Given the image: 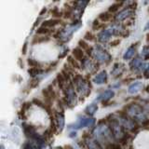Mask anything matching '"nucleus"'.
Listing matches in <instances>:
<instances>
[{
	"mask_svg": "<svg viewBox=\"0 0 149 149\" xmlns=\"http://www.w3.org/2000/svg\"><path fill=\"white\" fill-rule=\"evenodd\" d=\"M93 54H94L95 59L100 63H108L111 60V56L100 47H98V49L93 51Z\"/></svg>",
	"mask_w": 149,
	"mask_h": 149,
	"instance_id": "1",
	"label": "nucleus"
},
{
	"mask_svg": "<svg viewBox=\"0 0 149 149\" xmlns=\"http://www.w3.org/2000/svg\"><path fill=\"white\" fill-rule=\"evenodd\" d=\"M74 82L76 84L77 90L78 92H80V93L86 92V94H88V92H91V91H88V87L87 85L86 81L84 80L80 76H77L76 78L74 79Z\"/></svg>",
	"mask_w": 149,
	"mask_h": 149,
	"instance_id": "2",
	"label": "nucleus"
},
{
	"mask_svg": "<svg viewBox=\"0 0 149 149\" xmlns=\"http://www.w3.org/2000/svg\"><path fill=\"white\" fill-rule=\"evenodd\" d=\"M76 99H77L76 92H74L72 86H69L66 88V104H74L76 102Z\"/></svg>",
	"mask_w": 149,
	"mask_h": 149,
	"instance_id": "3",
	"label": "nucleus"
},
{
	"mask_svg": "<svg viewBox=\"0 0 149 149\" xmlns=\"http://www.w3.org/2000/svg\"><path fill=\"white\" fill-rule=\"evenodd\" d=\"M111 35H115L114 34V30L113 28H109V29L106 30H102L99 35H98V39H99L101 42H106L110 38Z\"/></svg>",
	"mask_w": 149,
	"mask_h": 149,
	"instance_id": "4",
	"label": "nucleus"
},
{
	"mask_svg": "<svg viewBox=\"0 0 149 149\" xmlns=\"http://www.w3.org/2000/svg\"><path fill=\"white\" fill-rule=\"evenodd\" d=\"M94 119L93 118H83L81 119H79L77 123V128H83L86 127V126H91L94 124Z\"/></svg>",
	"mask_w": 149,
	"mask_h": 149,
	"instance_id": "5",
	"label": "nucleus"
},
{
	"mask_svg": "<svg viewBox=\"0 0 149 149\" xmlns=\"http://www.w3.org/2000/svg\"><path fill=\"white\" fill-rule=\"evenodd\" d=\"M142 88H143L142 82L137 81V82L132 84V85L129 87L128 91H129V93H130V94H135V93H137V92H139L140 91H141Z\"/></svg>",
	"mask_w": 149,
	"mask_h": 149,
	"instance_id": "6",
	"label": "nucleus"
},
{
	"mask_svg": "<svg viewBox=\"0 0 149 149\" xmlns=\"http://www.w3.org/2000/svg\"><path fill=\"white\" fill-rule=\"evenodd\" d=\"M43 95L46 97L47 102H51L55 97V93L53 91V90H51L50 87H48L43 90Z\"/></svg>",
	"mask_w": 149,
	"mask_h": 149,
	"instance_id": "7",
	"label": "nucleus"
},
{
	"mask_svg": "<svg viewBox=\"0 0 149 149\" xmlns=\"http://www.w3.org/2000/svg\"><path fill=\"white\" fill-rule=\"evenodd\" d=\"M107 81V74L105 71H102L98 74L94 78V82L96 84H104Z\"/></svg>",
	"mask_w": 149,
	"mask_h": 149,
	"instance_id": "8",
	"label": "nucleus"
},
{
	"mask_svg": "<svg viewBox=\"0 0 149 149\" xmlns=\"http://www.w3.org/2000/svg\"><path fill=\"white\" fill-rule=\"evenodd\" d=\"M86 144L88 149H102L100 143H98L97 141H95V140L93 139H90L88 138L86 140Z\"/></svg>",
	"mask_w": 149,
	"mask_h": 149,
	"instance_id": "9",
	"label": "nucleus"
},
{
	"mask_svg": "<svg viewBox=\"0 0 149 149\" xmlns=\"http://www.w3.org/2000/svg\"><path fill=\"white\" fill-rule=\"evenodd\" d=\"M130 14H132V11L130 9H124V10L120 11L118 15L116 16V21H123L125 19H127Z\"/></svg>",
	"mask_w": 149,
	"mask_h": 149,
	"instance_id": "10",
	"label": "nucleus"
},
{
	"mask_svg": "<svg viewBox=\"0 0 149 149\" xmlns=\"http://www.w3.org/2000/svg\"><path fill=\"white\" fill-rule=\"evenodd\" d=\"M73 56L77 61H82L85 59L84 58V50L80 48H76L73 50Z\"/></svg>",
	"mask_w": 149,
	"mask_h": 149,
	"instance_id": "11",
	"label": "nucleus"
},
{
	"mask_svg": "<svg viewBox=\"0 0 149 149\" xmlns=\"http://www.w3.org/2000/svg\"><path fill=\"white\" fill-rule=\"evenodd\" d=\"M59 23H61V21L58 20V19H51V20L46 21L43 22V27H47V28H50V27H54L56 25H58Z\"/></svg>",
	"mask_w": 149,
	"mask_h": 149,
	"instance_id": "12",
	"label": "nucleus"
},
{
	"mask_svg": "<svg viewBox=\"0 0 149 149\" xmlns=\"http://www.w3.org/2000/svg\"><path fill=\"white\" fill-rule=\"evenodd\" d=\"M114 96V91H104V93H102V95H100V98H99V100H102V101H104L106 102V101H108L109 99H111L112 97Z\"/></svg>",
	"mask_w": 149,
	"mask_h": 149,
	"instance_id": "13",
	"label": "nucleus"
},
{
	"mask_svg": "<svg viewBox=\"0 0 149 149\" xmlns=\"http://www.w3.org/2000/svg\"><path fill=\"white\" fill-rule=\"evenodd\" d=\"M135 54V48H134V46H130V48L126 50V52L123 56V58L124 60H129L130 58H132L133 57V55Z\"/></svg>",
	"mask_w": 149,
	"mask_h": 149,
	"instance_id": "14",
	"label": "nucleus"
},
{
	"mask_svg": "<svg viewBox=\"0 0 149 149\" xmlns=\"http://www.w3.org/2000/svg\"><path fill=\"white\" fill-rule=\"evenodd\" d=\"M111 18H112V13L110 12H104V13H101L99 15V20L102 21V22L110 21Z\"/></svg>",
	"mask_w": 149,
	"mask_h": 149,
	"instance_id": "15",
	"label": "nucleus"
},
{
	"mask_svg": "<svg viewBox=\"0 0 149 149\" xmlns=\"http://www.w3.org/2000/svg\"><path fill=\"white\" fill-rule=\"evenodd\" d=\"M120 63H118V64H116L115 65V67H114V69H113V71H112V74H115V76H120L121 74V73L123 72V70H124V65L122 67H119L120 66Z\"/></svg>",
	"mask_w": 149,
	"mask_h": 149,
	"instance_id": "16",
	"label": "nucleus"
},
{
	"mask_svg": "<svg viewBox=\"0 0 149 149\" xmlns=\"http://www.w3.org/2000/svg\"><path fill=\"white\" fill-rule=\"evenodd\" d=\"M97 109H98V106H97V104H90L88 105L87 108H86V112L88 114H90V115H93L95 113V112L97 111Z\"/></svg>",
	"mask_w": 149,
	"mask_h": 149,
	"instance_id": "17",
	"label": "nucleus"
},
{
	"mask_svg": "<svg viewBox=\"0 0 149 149\" xmlns=\"http://www.w3.org/2000/svg\"><path fill=\"white\" fill-rule=\"evenodd\" d=\"M143 65V63H142V61L140 60L139 58L137 59H134L132 61V66L134 67V69H139L140 67H141Z\"/></svg>",
	"mask_w": 149,
	"mask_h": 149,
	"instance_id": "18",
	"label": "nucleus"
},
{
	"mask_svg": "<svg viewBox=\"0 0 149 149\" xmlns=\"http://www.w3.org/2000/svg\"><path fill=\"white\" fill-rule=\"evenodd\" d=\"M122 5V3H115V4H113L112 6L109 8V12L110 13H114V12H116V11H118V8H119V7Z\"/></svg>",
	"mask_w": 149,
	"mask_h": 149,
	"instance_id": "19",
	"label": "nucleus"
},
{
	"mask_svg": "<svg viewBox=\"0 0 149 149\" xmlns=\"http://www.w3.org/2000/svg\"><path fill=\"white\" fill-rule=\"evenodd\" d=\"M28 64H29L32 68H39L41 66V64L38 62H36V61L33 60V59L28 60Z\"/></svg>",
	"mask_w": 149,
	"mask_h": 149,
	"instance_id": "20",
	"label": "nucleus"
},
{
	"mask_svg": "<svg viewBox=\"0 0 149 149\" xmlns=\"http://www.w3.org/2000/svg\"><path fill=\"white\" fill-rule=\"evenodd\" d=\"M57 121H58V126H59V128L63 129V125H64V118H63V114H58Z\"/></svg>",
	"mask_w": 149,
	"mask_h": 149,
	"instance_id": "21",
	"label": "nucleus"
},
{
	"mask_svg": "<svg viewBox=\"0 0 149 149\" xmlns=\"http://www.w3.org/2000/svg\"><path fill=\"white\" fill-rule=\"evenodd\" d=\"M49 32H50V30L49 29V28H47V27H40L39 29H37V31H36V33L38 35H48V34H49Z\"/></svg>",
	"mask_w": 149,
	"mask_h": 149,
	"instance_id": "22",
	"label": "nucleus"
},
{
	"mask_svg": "<svg viewBox=\"0 0 149 149\" xmlns=\"http://www.w3.org/2000/svg\"><path fill=\"white\" fill-rule=\"evenodd\" d=\"M51 14H52V16H54L56 18H59L63 15L62 11H60L58 8H54L53 9H51Z\"/></svg>",
	"mask_w": 149,
	"mask_h": 149,
	"instance_id": "23",
	"label": "nucleus"
},
{
	"mask_svg": "<svg viewBox=\"0 0 149 149\" xmlns=\"http://www.w3.org/2000/svg\"><path fill=\"white\" fill-rule=\"evenodd\" d=\"M79 46L81 47L83 50H86V51H88V50H90V46H88L87 43H85V41H83V40H80V41H79Z\"/></svg>",
	"mask_w": 149,
	"mask_h": 149,
	"instance_id": "24",
	"label": "nucleus"
},
{
	"mask_svg": "<svg viewBox=\"0 0 149 149\" xmlns=\"http://www.w3.org/2000/svg\"><path fill=\"white\" fill-rule=\"evenodd\" d=\"M28 72H29V74H31L32 77H35L38 73H40L41 71L38 68H31V69H29V71H28Z\"/></svg>",
	"mask_w": 149,
	"mask_h": 149,
	"instance_id": "25",
	"label": "nucleus"
},
{
	"mask_svg": "<svg viewBox=\"0 0 149 149\" xmlns=\"http://www.w3.org/2000/svg\"><path fill=\"white\" fill-rule=\"evenodd\" d=\"M84 37H85V39L90 40V41H93V40L95 39V36H94V35H92V33H90V32H88Z\"/></svg>",
	"mask_w": 149,
	"mask_h": 149,
	"instance_id": "26",
	"label": "nucleus"
},
{
	"mask_svg": "<svg viewBox=\"0 0 149 149\" xmlns=\"http://www.w3.org/2000/svg\"><path fill=\"white\" fill-rule=\"evenodd\" d=\"M143 53L144 58H146V59H148L149 58V46L144 47L143 50Z\"/></svg>",
	"mask_w": 149,
	"mask_h": 149,
	"instance_id": "27",
	"label": "nucleus"
},
{
	"mask_svg": "<svg viewBox=\"0 0 149 149\" xmlns=\"http://www.w3.org/2000/svg\"><path fill=\"white\" fill-rule=\"evenodd\" d=\"M68 62H69V63H71L73 65V67H76V68H78L79 67V65L77 64V63L74 60H73L72 57H69L68 58Z\"/></svg>",
	"mask_w": 149,
	"mask_h": 149,
	"instance_id": "28",
	"label": "nucleus"
},
{
	"mask_svg": "<svg viewBox=\"0 0 149 149\" xmlns=\"http://www.w3.org/2000/svg\"><path fill=\"white\" fill-rule=\"evenodd\" d=\"M144 77L149 78V65L147 67H146V71H144Z\"/></svg>",
	"mask_w": 149,
	"mask_h": 149,
	"instance_id": "29",
	"label": "nucleus"
},
{
	"mask_svg": "<svg viewBox=\"0 0 149 149\" xmlns=\"http://www.w3.org/2000/svg\"><path fill=\"white\" fill-rule=\"evenodd\" d=\"M120 43V40L119 39H116L114 41H112L111 42V46H113V47H116V45H118Z\"/></svg>",
	"mask_w": 149,
	"mask_h": 149,
	"instance_id": "30",
	"label": "nucleus"
},
{
	"mask_svg": "<svg viewBox=\"0 0 149 149\" xmlns=\"http://www.w3.org/2000/svg\"><path fill=\"white\" fill-rule=\"evenodd\" d=\"M143 126L144 128H146V129H149V120L147 119V120H146L143 123Z\"/></svg>",
	"mask_w": 149,
	"mask_h": 149,
	"instance_id": "31",
	"label": "nucleus"
},
{
	"mask_svg": "<svg viewBox=\"0 0 149 149\" xmlns=\"http://www.w3.org/2000/svg\"><path fill=\"white\" fill-rule=\"evenodd\" d=\"M26 49H27V44H24V46H23V49H22V53L23 54L26 53Z\"/></svg>",
	"mask_w": 149,
	"mask_h": 149,
	"instance_id": "32",
	"label": "nucleus"
},
{
	"mask_svg": "<svg viewBox=\"0 0 149 149\" xmlns=\"http://www.w3.org/2000/svg\"><path fill=\"white\" fill-rule=\"evenodd\" d=\"M149 29V22H147V24L146 25V27H144V30H148Z\"/></svg>",
	"mask_w": 149,
	"mask_h": 149,
	"instance_id": "33",
	"label": "nucleus"
},
{
	"mask_svg": "<svg viewBox=\"0 0 149 149\" xmlns=\"http://www.w3.org/2000/svg\"><path fill=\"white\" fill-rule=\"evenodd\" d=\"M44 12H46V8H43V10L40 12V15H42V14H43Z\"/></svg>",
	"mask_w": 149,
	"mask_h": 149,
	"instance_id": "34",
	"label": "nucleus"
},
{
	"mask_svg": "<svg viewBox=\"0 0 149 149\" xmlns=\"http://www.w3.org/2000/svg\"><path fill=\"white\" fill-rule=\"evenodd\" d=\"M128 149H133V148H132V146H130V147H129V148H128Z\"/></svg>",
	"mask_w": 149,
	"mask_h": 149,
	"instance_id": "35",
	"label": "nucleus"
}]
</instances>
